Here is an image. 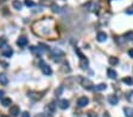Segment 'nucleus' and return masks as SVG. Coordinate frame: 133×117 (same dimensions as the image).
<instances>
[{
	"label": "nucleus",
	"instance_id": "f257e3e1",
	"mask_svg": "<svg viewBox=\"0 0 133 117\" xmlns=\"http://www.w3.org/2000/svg\"><path fill=\"white\" fill-rule=\"evenodd\" d=\"M50 52H51V57H52V59L55 61H60V59L62 57H64V52L62 50H60V49H52Z\"/></svg>",
	"mask_w": 133,
	"mask_h": 117
},
{
	"label": "nucleus",
	"instance_id": "f03ea898",
	"mask_svg": "<svg viewBox=\"0 0 133 117\" xmlns=\"http://www.w3.org/2000/svg\"><path fill=\"white\" fill-rule=\"evenodd\" d=\"M80 82H81V85H82L85 89L87 90H92L94 89V84L90 79H88V78H85V77H80Z\"/></svg>",
	"mask_w": 133,
	"mask_h": 117
},
{
	"label": "nucleus",
	"instance_id": "7ed1b4c3",
	"mask_svg": "<svg viewBox=\"0 0 133 117\" xmlns=\"http://www.w3.org/2000/svg\"><path fill=\"white\" fill-rule=\"evenodd\" d=\"M39 67L40 70H42V72L44 73L45 76H51V73H52V70H51V67L49 66L48 64H45L43 60L39 61Z\"/></svg>",
	"mask_w": 133,
	"mask_h": 117
},
{
	"label": "nucleus",
	"instance_id": "20e7f679",
	"mask_svg": "<svg viewBox=\"0 0 133 117\" xmlns=\"http://www.w3.org/2000/svg\"><path fill=\"white\" fill-rule=\"evenodd\" d=\"M88 103H89V99H88V97H86V96H82V97H80L79 100H77V106H80V108H85L86 105H88Z\"/></svg>",
	"mask_w": 133,
	"mask_h": 117
},
{
	"label": "nucleus",
	"instance_id": "39448f33",
	"mask_svg": "<svg viewBox=\"0 0 133 117\" xmlns=\"http://www.w3.org/2000/svg\"><path fill=\"white\" fill-rule=\"evenodd\" d=\"M19 114H20V108L18 105H12L11 108H10V115H11L12 117L19 116Z\"/></svg>",
	"mask_w": 133,
	"mask_h": 117
},
{
	"label": "nucleus",
	"instance_id": "423d86ee",
	"mask_svg": "<svg viewBox=\"0 0 133 117\" xmlns=\"http://www.w3.org/2000/svg\"><path fill=\"white\" fill-rule=\"evenodd\" d=\"M3 50V56L6 57V58H9V57H11L12 54H13V50H12V48H9V46H5V48L1 49Z\"/></svg>",
	"mask_w": 133,
	"mask_h": 117
},
{
	"label": "nucleus",
	"instance_id": "0eeeda50",
	"mask_svg": "<svg viewBox=\"0 0 133 117\" xmlns=\"http://www.w3.org/2000/svg\"><path fill=\"white\" fill-rule=\"evenodd\" d=\"M42 93L43 92H29L27 96L31 98V99H33V100H38V99H40V98L43 97Z\"/></svg>",
	"mask_w": 133,
	"mask_h": 117
},
{
	"label": "nucleus",
	"instance_id": "6e6552de",
	"mask_svg": "<svg viewBox=\"0 0 133 117\" xmlns=\"http://www.w3.org/2000/svg\"><path fill=\"white\" fill-rule=\"evenodd\" d=\"M27 43H29V40H27V38H26V37H19V38H18V40H17V45H18V46H20V48L26 46V45H27Z\"/></svg>",
	"mask_w": 133,
	"mask_h": 117
},
{
	"label": "nucleus",
	"instance_id": "1a4fd4ad",
	"mask_svg": "<svg viewBox=\"0 0 133 117\" xmlns=\"http://www.w3.org/2000/svg\"><path fill=\"white\" fill-rule=\"evenodd\" d=\"M58 106H60L62 110H65V109L69 108V100L68 99H61L60 103H58Z\"/></svg>",
	"mask_w": 133,
	"mask_h": 117
},
{
	"label": "nucleus",
	"instance_id": "9d476101",
	"mask_svg": "<svg viewBox=\"0 0 133 117\" xmlns=\"http://www.w3.org/2000/svg\"><path fill=\"white\" fill-rule=\"evenodd\" d=\"M108 102H109V104H112V105H116L118 102H119V98L116 97L115 95H110L109 97H108Z\"/></svg>",
	"mask_w": 133,
	"mask_h": 117
},
{
	"label": "nucleus",
	"instance_id": "9b49d317",
	"mask_svg": "<svg viewBox=\"0 0 133 117\" xmlns=\"http://www.w3.org/2000/svg\"><path fill=\"white\" fill-rule=\"evenodd\" d=\"M96 39H97V42L102 43V42H106V39H107V34L105 33V32H99L96 36Z\"/></svg>",
	"mask_w": 133,
	"mask_h": 117
},
{
	"label": "nucleus",
	"instance_id": "f8f14e48",
	"mask_svg": "<svg viewBox=\"0 0 133 117\" xmlns=\"http://www.w3.org/2000/svg\"><path fill=\"white\" fill-rule=\"evenodd\" d=\"M9 83V78L5 73H0V84H3V85H7Z\"/></svg>",
	"mask_w": 133,
	"mask_h": 117
},
{
	"label": "nucleus",
	"instance_id": "ddd939ff",
	"mask_svg": "<svg viewBox=\"0 0 133 117\" xmlns=\"http://www.w3.org/2000/svg\"><path fill=\"white\" fill-rule=\"evenodd\" d=\"M107 76L110 78V79H115L116 76H118V73H116V71H114L113 69H108L107 70Z\"/></svg>",
	"mask_w": 133,
	"mask_h": 117
},
{
	"label": "nucleus",
	"instance_id": "4468645a",
	"mask_svg": "<svg viewBox=\"0 0 133 117\" xmlns=\"http://www.w3.org/2000/svg\"><path fill=\"white\" fill-rule=\"evenodd\" d=\"M12 6H13V9H16V10H22V7H23V4L20 3L19 0H13L12 1Z\"/></svg>",
	"mask_w": 133,
	"mask_h": 117
},
{
	"label": "nucleus",
	"instance_id": "2eb2a0df",
	"mask_svg": "<svg viewBox=\"0 0 133 117\" xmlns=\"http://www.w3.org/2000/svg\"><path fill=\"white\" fill-rule=\"evenodd\" d=\"M88 63H89V61H88V59L86 58H82L81 59V61H80V66H81V69H83V70H86L88 67Z\"/></svg>",
	"mask_w": 133,
	"mask_h": 117
},
{
	"label": "nucleus",
	"instance_id": "dca6fc26",
	"mask_svg": "<svg viewBox=\"0 0 133 117\" xmlns=\"http://www.w3.org/2000/svg\"><path fill=\"white\" fill-rule=\"evenodd\" d=\"M55 109H56V105H55L54 102H51V103L48 104V106H46V110H48V112H50V115H52L55 112Z\"/></svg>",
	"mask_w": 133,
	"mask_h": 117
},
{
	"label": "nucleus",
	"instance_id": "f3484780",
	"mask_svg": "<svg viewBox=\"0 0 133 117\" xmlns=\"http://www.w3.org/2000/svg\"><path fill=\"white\" fill-rule=\"evenodd\" d=\"M106 88H107V85H106L105 83H101V84H99V85H95L94 90H95V91H97V92H100V91H103V90H106Z\"/></svg>",
	"mask_w": 133,
	"mask_h": 117
},
{
	"label": "nucleus",
	"instance_id": "a211bd4d",
	"mask_svg": "<svg viewBox=\"0 0 133 117\" xmlns=\"http://www.w3.org/2000/svg\"><path fill=\"white\" fill-rule=\"evenodd\" d=\"M124 114L127 117H133V109L126 106V108H124Z\"/></svg>",
	"mask_w": 133,
	"mask_h": 117
},
{
	"label": "nucleus",
	"instance_id": "6ab92c4d",
	"mask_svg": "<svg viewBox=\"0 0 133 117\" xmlns=\"http://www.w3.org/2000/svg\"><path fill=\"white\" fill-rule=\"evenodd\" d=\"M11 103H12L11 98H1V104H3L4 106H9Z\"/></svg>",
	"mask_w": 133,
	"mask_h": 117
},
{
	"label": "nucleus",
	"instance_id": "aec40b11",
	"mask_svg": "<svg viewBox=\"0 0 133 117\" xmlns=\"http://www.w3.org/2000/svg\"><path fill=\"white\" fill-rule=\"evenodd\" d=\"M122 83L127 84V85H133V78H131V77H125V78H122Z\"/></svg>",
	"mask_w": 133,
	"mask_h": 117
},
{
	"label": "nucleus",
	"instance_id": "412c9836",
	"mask_svg": "<svg viewBox=\"0 0 133 117\" xmlns=\"http://www.w3.org/2000/svg\"><path fill=\"white\" fill-rule=\"evenodd\" d=\"M6 44H7V38H6V37H1V38H0V49L5 48Z\"/></svg>",
	"mask_w": 133,
	"mask_h": 117
},
{
	"label": "nucleus",
	"instance_id": "4be33fe9",
	"mask_svg": "<svg viewBox=\"0 0 133 117\" xmlns=\"http://www.w3.org/2000/svg\"><path fill=\"white\" fill-rule=\"evenodd\" d=\"M51 9H52V12H55V13H60L61 12V7L57 6L56 4H51Z\"/></svg>",
	"mask_w": 133,
	"mask_h": 117
},
{
	"label": "nucleus",
	"instance_id": "5701e85b",
	"mask_svg": "<svg viewBox=\"0 0 133 117\" xmlns=\"http://www.w3.org/2000/svg\"><path fill=\"white\" fill-rule=\"evenodd\" d=\"M119 63V59L116 58V57H109V64L110 65H116Z\"/></svg>",
	"mask_w": 133,
	"mask_h": 117
},
{
	"label": "nucleus",
	"instance_id": "b1692460",
	"mask_svg": "<svg viewBox=\"0 0 133 117\" xmlns=\"http://www.w3.org/2000/svg\"><path fill=\"white\" fill-rule=\"evenodd\" d=\"M25 5L27 6V7H33L36 4H34L32 0H25Z\"/></svg>",
	"mask_w": 133,
	"mask_h": 117
},
{
	"label": "nucleus",
	"instance_id": "393cba45",
	"mask_svg": "<svg viewBox=\"0 0 133 117\" xmlns=\"http://www.w3.org/2000/svg\"><path fill=\"white\" fill-rule=\"evenodd\" d=\"M124 38H126V39H132V38H133V32H132V31H130V32H127V33H125V34H124Z\"/></svg>",
	"mask_w": 133,
	"mask_h": 117
},
{
	"label": "nucleus",
	"instance_id": "a878e982",
	"mask_svg": "<svg viewBox=\"0 0 133 117\" xmlns=\"http://www.w3.org/2000/svg\"><path fill=\"white\" fill-rule=\"evenodd\" d=\"M62 92H63V87L61 85L58 89H56V96H61L62 95Z\"/></svg>",
	"mask_w": 133,
	"mask_h": 117
},
{
	"label": "nucleus",
	"instance_id": "bb28decb",
	"mask_svg": "<svg viewBox=\"0 0 133 117\" xmlns=\"http://www.w3.org/2000/svg\"><path fill=\"white\" fill-rule=\"evenodd\" d=\"M87 116H88V117H97V115L95 114V112H94V111H88Z\"/></svg>",
	"mask_w": 133,
	"mask_h": 117
},
{
	"label": "nucleus",
	"instance_id": "cd10ccee",
	"mask_svg": "<svg viewBox=\"0 0 133 117\" xmlns=\"http://www.w3.org/2000/svg\"><path fill=\"white\" fill-rule=\"evenodd\" d=\"M0 65H3V67H5V69L9 66V64H7L6 61H4V60H0Z\"/></svg>",
	"mask_w": 133,
	"mask_h": 117
},
{
	"label": "nucleus",
	"instance_id": "c85d7f7f",
	"mask_svg": "<svg viewBox=\"0 0 133 117\" xmlns=\"http://www.w3.org/2000/svg\"><path fill=\"white\" fill-rule=\"evenodd\" d=\"M22 117H30V114H29L27 111H24L23 114H22Z\"/></svg>",
	"mask_w": 133,
	"mask_h": 117
},
{
	"label": "nucleus",
	"instance_id": "c756f323",
	"mask_svg": "<svg viewBox=\"0 0 133 117\" xmlns=\"http://www.w3.org/2000/svg\"><path fill=\"white\" fill-rule=\"evenodd\" d=\"M126 13L127 14H133V7H130V9L126 11Z\"/></svg>",
	"mask_w": 133,
	"mask_h": 117
},
{
	"label": "nucleus",
	"instance_id": "7c9ffc66",
	"mask_svg": "<svg viewBox=\"0 0 133 117\" xmlns=\"http://www.w3.org/2000/svg\"><path fill=\"white\" fill-rule=\"evenodd\" d=\"M128 56H130L131 58H133V49H131V50H128Z\"/></svg>",
	"mask_w": 133,
	"mask_h": 117
},
{
	"label": "nucleus",
	"instance_id": "2f4dec72",
	"mask_svg": "<svg viewBox=\"0 0 133 117\" xmlns=\"http://www.w3.org/2000/svg\"><path fill=\"white\" fill-rule=\"evenodd\" d=\"M0 98H4V91L0 90Z\"/></svg>",
	"mask_w": 133,
	"mask_h": 117
},
{
	"label": "nucleus",
	"instance_id": "473e14b6",
	"mask_svg": "<svg viewBox=\"0 0 133 117\" xmlns=\"http://www.w3.org/2000/svg\"><path fill=\"white\" fill-rule=\"evenodd\" d=\"M0 117H10V116H6V115H1Z\"/></svg>",
	"mask_w": 133,
	"mask_h": 117
},
{
	"label": "nucleus",
	"instance_id": "72a5a7b5",
	"mask_svg": "<svg viewBox=\"0 0 133 117\" xmlns=\"http://www.w3.org/2000/svg\"><path fill=\"white\" fill-rule=\"evenodd\" d=\"M0 1H6V0H0Z\"/></svg>",
	"mask_w": 133,
	"mask_h": 117
}]
</instances>
